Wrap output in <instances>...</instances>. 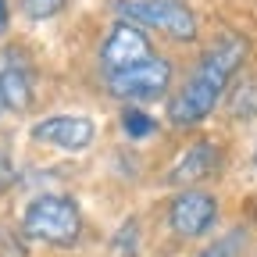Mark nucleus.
<instances>
[{
    "label": "nucleus",
    "mask_w": 257,
    "mask_h": 257,
    "mask_svg": "<svg viewBox=\"0 0 257 257\" xmlns=\"http://www.w3.org/2000/svg\"><path fill=\"white\" fill-rule=\"evenodd\" d=\"M114 15L118 22H133L143 32H165L175 43H197L200 36V22L182 0H114Z\"/></svg>",
    "instance_id": "7ed1b4c3"
},
{
    "label": "nucleus",
    "mask_w": 257,
    "mask_h": 257,
    "mask_svg": "<svg viewBox=\"0 0 257 257\" xmlns=\"http://www.w3.org/2000/svg\"><path fill=\"white\" fill-rule=\"evenodd\" d=\"M118 125L128 140H154L161 133V121L147 111V107H136V104H121V114H118Z\"/></svg>",
    "instance_id": "9d476101"
},
{
    "label": "nucleus",
    "mask_w": 257,
    "mask_h": 257,
    "mask_svg": "<svg viewBox=\"0 0 257 257\" xmlns=\"http://www.w3.org/2000/svg\"><path fill=\"white\" fill-rule=\"evenodd\" d=\"M221 165H225V147H221L218 140L204 136V140H193V143L175 157V165L168 168L165 182L189 189V186H200V182H207L211 175H218Z\"/></svg>",
    "instance_id": "6e6552de"
},
{
    "label": "nucleus",
    "mask_w": 257,
    "mask_h": 257,
    "mask_svg": "<svg viewBox=\"0 0 257 257\" xmlns=\"http://www.w3.org/2000/svg\"><path fill=\"white\" fill-rule=\"evenodd\" d=\"M221 218V204L211 189L204 186H189V189H179L175 197L168 200V211H165V221L172 236L193 243V239H204L214 232V225Z\"/></svg>",
    "instance_id": "39448f33"
},
{
    "label": "nucleus",
    "mask_w": 257,
    "mask_h": 257,
    "mask_svg": "<svg viewBox=\"0 0 257 257\" xmlns=\"http://www.w3.org/2000/svg\"><path fill=\"white\" fill-rule=\"evenodd\" d=\"M111 246H114L118 257H136V253H140V221L128 218L121 229L114 232V243H111Z\"/></svg>",
    "instance_id": "4468645a"
},
{
    "label": "nucleus",
    "mask_w": 257,
    "mask_h": 257,
    "mask_svg": "<svg viewBox=\"0 0 257 257\" xmlns=\"http://www.w3.org/2000/svg\"><path fill=\"white\" fill-rule=\"evenodd\" d=\"M22 236L29 243L54 246V250H72L82 243L86 232V218L75 197L68 193H40L32 197L22 211Z\"/></svg>",
    "instance_id": "f03ea898"
},
{
    "label": "nucleus",
    "mask_w": 257,
    "mask_h": 257,
    "mask_svg": "<svg viewBox=\"0 0 257 257\" xmlns=\"http://www.w3.org/2000/svg\"><path fill=\"white\" fill-rule=\"evenodd\" d=\"M246 243H250V232L243 229V225H236V229L221 232L218 239L204 243V250L197 257H243L246 253Z\"/></svg>",
    "instance_id": "f8f14e48"
},
{
    "label": "nucleus",
    "mask_w": 257,
    "mask_h": 257,
    "mask_svg": "<svg viewBox=\"0 0 257 257\" xmlns=\"http://www.w3.org/2000/svg\"><path fill=\"white\" fill-rule=\"evenodd\" d=\"M157 50L150 47L147 32L133 22H114L107 29V36L100 40V75H114V72H125L133 64L154 57Z\"/></svg>",
    "instance_id": "0eeeda50"
},
{
    "label": "nucleus",
    "mask_w": 257,
    "mask_h": 257,
    "mask_svg": "<svg viewBox=\"0 0 257 257\" xmlns=\"http://www.w3.org/2000/svg\"><path fill=\"white\" fill-rule=\"evenodd\" d=\"M29 140L40 147H54L64 154H82L96 143V121L86 114H47L32 121Z\"/></svg>",
    "instance_id": "423d86ee"
},
{
    "label": "nucleus",
    "mask_w": 257,
    "mask_h": 257,
    "mask_svg": "<svg viewBox=\"0 0 257 257\" xmlns=\"http://www.w3.org/2000/svg\"><path fill=\"white\" fill-rule=\"evenodd\" d=\"M25 236H22V229L15 232V229H0V257H25V243H22Z\"/></svg>",
    "instance_id": "2eb2a0df"
},
{
    "label": "nucleus",
    "mask_w": 257,
    "mask_h": 257,
    "mask_svg": "<svg viewBox=\"0 0 257 257\" xmlns=\"http://www.w3.org/2000/svg\"><path fill=\"white\" fill-rule=\"evenodd\" d=\"M229 114H232L236 121H253V118H257V79H253V75H243V79L232 86Z\"/></svg>",
    "instance_id": "9b49d317"
},
{
    "label": "nucleus",
    "mask_w": 257,
    "mask_h": 257,
    "mask_svg": "<svg viewBox=\"0 0 257 257\" xmlns=\"http://www.w3.org/2000/svg\"><path fill=\"white\" fill-rule=\"evenodd\" d=\"M250 54L246 36H236V32H225L218 36L193 64V72L186 75V82L168 96V125L172 128H197L204 125L218 104L225 100V89L232 86V79L243 72Z\"/></svg>",
    "instance_id": "f257e3e1"
},
{
    "label": "nucleus",
    "mask_w": 257,
    "mask_h": 257,
    "mask_svg": "<svg viewBox=\"0 0 257 257\" xmlns=\"http://www.w3.org/2000/svg\"><path fill=\"white\" fill-rule=\"evenodd\" d=\"M8 25H11V4H8V0H0V36L8 32Z\"/></svg>",
    "instance_id": "f3484780"
},
{
    "label": "nucleus",
    "mask_w": 257,
    "mask_h": 257,
    "mask_svg": "<svg viewBox=\"0 0 257 257\" xmlns=\"http://www.w3.org/2000/svg\"><path fill=\"white\" fill-rule=\"evenodd\" d=\"M18 8L29 22H50L68 8V0H18Z\"/></svg>",
    "instance_id": "ddd939ff"
},
{
    "label": "nucleus",
    "mask_w": 257,
    "mask_h": 257,
    "mask_svg": "<svg viewBox=\"0 0 257 257\" xmlns=\"http://www.w3.org/2000/svg\"><path fill=\"white\" fill-rule=\"evenodd\" d=\"M253 165H257V150H253Z\"/></svg>",
    "instance_id": "6ab92c4d"
},
{
    "label": "nucleus",
    "mask_w": 257,
    "mask_h": 257,
    "mask_svg": "<svg viewBox=\"0 0 257 257\" xmlns=\"http://www.w3.org/2000/svg\"><path fill=\"white\" fill-rule=\"evenodd\" d=\"M8 114V104H4V93H0V118H4Z\"/></svg>",
    "instance_id": "a211bd4d"
},
{
    "label": "nucleus",
    "mask_w": 257,
    "mask_h": 257,
    "mask_svg": "<svg viewBox=\"0 0 257 257\" xmlns=\"http://www.w3.org/2000/svg\"><path fill=\"white\" fill-rule=\"evenodd\" d=\"M15 182H18V168H15V161L0 150V193H8Z\"/></svg>",
    "instance_id": "dca6fc26"
},
{
    "label": "nucleus",
    "mask_w": 257,
    "mask_h": 257,
    "mask_svg": "<svg viewBox=\"0 0 257 257\" xmlns=\"http://www.w3.org/2000/svg\"><path fill=\"white\" fill-rule=\"evenodd\" d=\"M0 93H4L8 111L15 114H25L36 104V72H32V61L18 47L0 50Z\"/></svg>",
    "instance_id": "1a4fd4ad"
},
{
    "label": "nucleus",
    "mask_w": 257,
    "mask_h": 257,
    "mask_svg": "<svg viewBox=\"0 0 257 257\" xmlns=\"http://www.w3.org/2000/svg\"><path fill=\"white\" fill-rule=\"evenodd\" d=\"M172 79H175L172 61L154 54V57L133 64V68H125V72L104 75V86H107V93L114 96V100L143 107V104H154V100H168Z\"/></svg>",
    "instance_id": "20e7f679"
}]
</instances>
